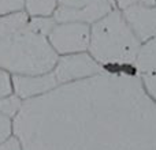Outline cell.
<instances>
[{"instance_id": "1", "label": "cell", "mask_w": 156, "mask_h": 150, "mask_svg": "<svg viewBox=\"0 0 156 150\" xmlns=\"http://www.w3.org/2000/svg\"><path fill=\"white\" fill-rule=\"evenodd\" d=\"M12 120L22 150H156V102L134 70L59 85Z\"/></svg>"}, {"instance_id": "2", "label": "cell", "mask_w": 156, "mask_h": 150, "mask_svg": "<svg viewBox=\"0 0 156 150\" xmlns=\"http://www.w3.org/2000/svg\"><path fill=\"white\" fill-rule=\"evenodd\" d=\"M51 18H29L26 23L0 36V68L11 75H41L54 70L58 53L48 41Z\"/></svg>"}, {"instance_id": "3", "label": "cell", "mask_w": 156, "mask_h": 150, "mask_svg": "<svg viewBox=\"0 0 156 150\" xmlns=\"http://www.w3.org/2000/svg\"><path fill=\"white\" fill-rule=\"evenodd\" d=\"M140 45L118 8L90 25L88 52L104 70H133Z\"/></svg>"}, {"instance_id": "4", "label": "cell", "mask_w": 156, "mask_h": 150, "mask_svg": "<svg viewBox=\"0 0 156 150\" xmlns=\"http://www.w3.org/2000/svg\"><path fill=\"white\" fill-rule=\"evenodd\" d=\"M47 37L58 56L86 52L90 40V25L81 22H55Z\"/></svg>"}, {"instance_id": "5", "label": "cell", "mask_w": 156, "mask_h": 150, "mask_svg": "<svg viewBox=\"0 0 156 150\" xmlns=\"http://www.w3.org/2000/svg\"><path fill=\"white\" fill-rule=\"evenodd\" d=\"M115 8L114 0H59L54 19L93 25Z\"/></svg>"}, {"instance_id": "6", "label": "cell", "mask_w": 156, "mask_h": 150, "mask_svg": "<svg viewBox=\"0 0 156 150\" xmlns=\"http://www.w3.org/2000/svg\"><path fill=\"white\" fill-rule=\"evenodd\" d=\"M101 71H104V68L86 51L59 56L52 73L56 78L58 85H66L88 79Z\"/></svg>"}, {"instance_id": "7", "label": "cell", "mask_w": 156, "mask_h": 150, "mask_svg": "<svg viewBox=\"0 0 156 150\" xmlns=\"http://www.w3.org/2000/svg\"><path fill=\"white\" fill-rule=\"evenodd\" d=\"M126 23L140 43L156 36V4H137L121 10Z\"/></svg>"}, {"instance_id": "8", "label": "cell", "mask_w": 156, "mask_h": 150, "mask_svg": "<svg viewBox=\"0 0 156 150\" xmlns=\"http://www.w3.org/2000/svg\"><path fill=\"white\" fill-rule=\"evenodd\" d=\"M58 85L54 73L41 75H12V93L22 101L40 97Z\"/></svg>"}, {"instance_id": "9", "label": "cell", "mask_w": 156, "mask_h": 150, "mask_svg": "<svg viewBox=\"0 0 156 150\" xmlns=\"http://www.w3.org/2000/svg\"><path fill=\"white\" fill-rule=\"evenodd\" d=\"M133 70L138 75L156 71V36L141 43Z\"/></svg>"}, {"instance_id": "10", "label": "cell", "mask_w": 156, "mask_h": 150, "mask_svg": "<svg viewBox=\"0 0 156 150\" xmlns=\"http://www.w3.org/2000/svg\"><path fill=\"white\" fill-rule=\"evenodd\" d=\"M59 0H23L22 10L29 18H51L58 8Z\"/></svg>"}, {"instance_id": "11", "label": "cell", "mask_w": 156, "mask_h": 150, "mask_svg": "<svg viewBox=\"0 0 156 150\" xmlns=\"http://www.w3.org/2000/svg\"><path fill=\"white\" fill-rule=\"evenodd\" d=\"M22 102L23 101L21 98H18L14 93L7 97H3V98H0V112L14 119L15 115L18 113V111L21 109Z\"/></svg>"}, {"instance_id": "12", "label": "cell", "mask_w": 156, "mask_h": 150, "mask_svg": "<svg viewBox=\"0 0 156 150\" xmlns=\"http://www.w3.org/2000/svg\"><path fill=\"white\" fill-rule=\"evenodd\" d=\"M14 137V120L12 118L0 112V145Z\"/></svg>"}, {"instance_id": "13", "label": "cell", "mask_w": 156, "mask_h": 150, "mask_svg": "<svg viewBox=\"0 0 156 150\" xmlns=\"http://www.w3.org/2000/svg\"><path fill=\"white\" fill-rule=\"evenodd\" d=\"M140 79L145 93L149 96V98H152L156 102V71L155 73L140 74Z\"/></svg>"}, {"instance_id": "14", "label": "cell", "mask_w": 156, "mask_h": 150, "mask_svg": "<svg viewBox=\"0 0 156 150\" xmlns=\"http://www.w3.org/2000/svg\"><path fill=\"white\" fill-rule=\"evenodd\" d=\"M12 94V75L0 68V98Z\"/></svg>"}, {"instance_id": "15", "label": "cell", "mask_w": 156, "mask_h": 150, "mask_svg": "<svg viewBox=\"0 0 156 150\" xmlns=\"http://www.w3.org/2000/svg\"><path fill=\"white\" fill-rule=\"evenodd\" d=\"M23 8V0H0V16L21 11Z\"/></svg>"}, {"instance_id": "16", "label": "cell", "mask_w": 156, "mask_h": 150, "mask_svg": "<svg viewBox=\"0 0 156 150\" xmlns=\"http://www.w3.org/2000/svg\"><path fill=\"white\" fill-rule=\"evenodd\" d=\"M115 5L118 10H125L127 7H132V5H137V4H156V0H114Z\"/></svg>"}, {"instance_id": "17", "label": "cell", "mask_w": 156, "mask_h": 150, "mask_svg": "<svg viewBox=\"0 0 156 150\" xmlns=\"http://www.w3.org/2000/svg\"><path fill=\"white\" fill-rule=\"evenodd\" d=\"M0 150H22L19 141L15 137H11L8 141H5L4 143L0 145Z\"/></svg>"}]
</instances>
